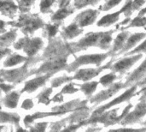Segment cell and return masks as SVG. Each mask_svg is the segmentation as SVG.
Masks as SVG:
<instances>
[{
	"label": "cell",
	"instance_id": "cell-1",
	"mask_svg": "<svg viewBox=\"0 0 146 132\" xmlns=\"http://www.w3.org/2000/svg\"><path fill=\"white\" fill-rule=\"evenodd\" d=\"M115 30H109L106 32L89 33L77 44L74 45L75 51L85 50L91 46L99 47L102 50H109L113 40V34Z\"/></svg>",
	"mask_w": 146,
	"mask_h": 132
},
{
	"label": "cell",
	"instance_id": "cell-16",
	"mask_svg": "<svg viewBox=\"0 0 146 132\" xmlns=\"http://www.w3.org/2000/svg\"><path fill=\"white\" fill-rule=\"evenodd\" d=\"M98 85V82H86V83H84L80 86V89L81 91H83V93L87 95V96H90L92 95L95 90L97 89V87Z\"/></svg>",
	"mask_w": 146,
	"mask_h": 132
},
{
	"label": "cell",
	"instance_id": "cell-15",
	"mask_svg": "<svg viewBox=\"0 0 146 132\" xmlns=\"http://www.w3.org/2000/svg\"><path fill=\"white\" fill-rule=\"evenodd\" d=\"M83 32L82 29H80L79 27V25L76 23H73L70 26H68L66 29H65V34L68 38L71 39L74 37H76L77 35L80 34Z\"/></svg>",
	"mask_w": 146,
	"mask_h": 132
},
{
	"label": "cell",
	"instance_id": "cell-29",
	"mask_svg": "<svg viewBox=\"0 0 146 132\" xmlns=\"http://www.w3.org/2000/svg\"><path fill=\"white\" fill-rule=\"evenodd\" d=\"M53 3V0H43V2L41 3V6L42 8H47L49 7L51 3Z\"/></svg>",
	"mask_w": 146,
	"mask_h": 132
},
{
	"label": "cell",
	"instance_id": "cell-7",
	"mask_svg": "<svg viewBox=\"0 0 146 132\" xmlns=\"http://www.w3.org/2000/svg\"><path fill=\"white\" fill-rule=\"evenodd\" d=\"M110 56V55L109 52L101 54H91V55L80 56L73 63V64L71 65V70H75L79 66L84 64H95L97 66H100L101 64Z\"/></svg>",
	"mask_w": 146,
	"mask_h": 132
},
{
	"label": "cell",
	"instance_id": "cell-14",
	"mask_svg": "<svg viewBox=\"0 0 146 132\" xmlns=\"http://www.w3.org/2000/svg\"><path fill=\"white\" fill-rule=\"evenodd\" d=\"M130 27H145L146 28V16L138 15L133 20H130L126 27H122L121 30H126Z\"/></svg>",
	"mask_w": 146,
	"mask_h": 132
},
{
	"label": "cell",
	"instance_id": "cell-18",
	"mask_svg": "<svg viewBox=\"0 0 146 132\" xmlns=\"http://www.w3.org/2000/svg\"><path fill=\"white\" fill-rule=\"evenodd\" d=\"M122 1L123 0H108L104 4H103L100 7V9L103 10V11H108V10L115 8L118 4H120Z\"/></svg>",
	"mask_w": 146,
	"mask_h": 132
},
{
	"label": "cell",
	"instance_id": "cell-10",
	"mask_svg": "<svg viewBox=\"0 0 146 132\" xmlns=\"http://www.w3.org/2000/svg\"><path fill=\"white\" fill-rule=\"evenodd\" d=\"M146 76V58L144 60V62L132 73H130L126 80V85L128 87H131L133 85V83H137L139 81L143 79Z\"/></svg>",
	"mask_w": 146,
	"mask_h": 132
},
{
	"label": "cell",
	"instance_id": "cell-24",
	"mask_svg": "<svg viewBox=\"0 0 146 132\" xmlns=\"http://www.w3.org/2000/svg\"><path fill=\"white\" fill-rule=\"evenodd\" d=\"M145 0H133V3H132V9H133V11L134 12L135 10L141 9V8H142L143 5L145 3Z\"/></svg>",
	"mask_w": 146,
	"mask_h": 132
},
{
	"label": "cell",
	"instance_id": "cell-25",
	"mask_svg": "<svg viewBox=\"0 0 146 132\" xmlns=\"http://www.w3.org/2000/svg\"><path fill=\"white\" fill-rule=\"evenodd\" d=\"M16 101H17V95L15 94H12L9 98H8V101H7V105L9 107H15V104H16ZM6 105V106H7Z\"/></svg>",
	"mask_w": 146,
	"mask_h": 132
},
{
	"label": "cell",
	"instance_id": "cell-11",
	"mask_svg": "<svg viewBox=\"0 0 146 132\" xmlns=\"http://www.w3.org/2000/svg\"><path fill=\"white\" fill-rule=\"evenodd\" d=\"M130 33L127 30H121V32L116 36V38L114 40V43H113V46L112 48L109 51V53L110 56H115L116 53L118 54V52L123 48L127 38L129 37Z\"/></svg>",
	"mask_w": 146,
	"mask_h": 132
},
{
	"label": "cell",
	"instance_id": "cell-4",
	"mask_svg": "<svg viewBox=\"0 0 146 132\" xmlns=\"http://www.w3.org/2000/svg\"><path fill=\"white\" fill-rule=\"evenodd\" d=\"M146 115V100H140L139 103L136 105L133 111L130 112L124 117V119L120 122V124L123 126L133 125L139 122L142 118Z\"/></svg>",
	"mask_w": 146,
	"mask_h": 132
},
{
	"label": "cell",
	"instance_id": "cell-17",
	"mask_svg": "<svg viewBox=\"0 0 146 132\" xmlns=\"http://www.w3.org/2000/svg\"><path fill=\"white\" fill-rule=\"evenodd\" d=\"M117 79V76L115 74V72L109 73L107 75H104L99 79V82L104 86V87H109L111 85L115 80Z\"/></svg>",
	"mask_w": 146,
	"mask_h": 132
},
{
	"label": "cell",
	"instance_id": "cell-33",
	"mask_svg": "<svg viewBox=\"0 0 146 132\" xmlns=\"http://www.w3.org/2000/svg\"><path fill=\"white\" fill-rule=\"evenodd\" d=\"M145 1H146V0H145Z\"/></svg>",
	"mask_w": 146,
	"mask_h": 132
},
{
	"label": "cell",
	"instance_id": "cell-27",
	"mask_svg": "<svg viewBox=\"0 0 146 132\" xmlns=\"http://www.w3.org/2000/svg\"><path fill=\"white\" fill-rule=\"evenodd\" d=\"M21 61V58H20L19 56H15V57H12L8 62H6V65H11V64H16L18 62Z\"/></svg>",
	"mask_w": 146,
	"mask_h": 132
},
{
	"label": "cell",
	"instance_id": "cell-22",
	"mask_svg": "<svg viewBox=\"0 0 146 132\" xmlns=\"http://www.w3.org/2000/svg\"><path fill=\"white\" fill-rule=\"evenodd\" d=\"M43 82H44V79H43V78L33 80V81H31L30 82L27 83V85H26V89H28V90L35 89V88H36L37 87H38Z\"/></svg>",
	"mask_w": 146,
	"mask_h": 132
},
{
	"label": "cell",
	"instance_id": "cell-21",
	"mask_svg": "<svg viewBox=\"0 0 146 132\" xmlns=\"http://www.w3.org/2000/svg\"><path fill=\"white\" fill-rule=\"evenodd\" d=\"M132 3H133V0H127L124 6L121 8L122 14H124L126 17H129L133 13V9H132Z\"/></svg>",
	"mask_w": 146,
	"mask_h": 132
},
{
	"label": "cell",
	"instance_id": "cell-23",
	"mask_svg": "<svg viewBox=\"0 0 146 132\" xmlns=\"http://www.w3.org/2000/svg\"><path fill=\"white\" fill-rule=\"evenodd\" d=\"M73 9H62L61 10H59L57 12V14L56 15V16L54 18L56 19H62L64 17H66L67 15H68L69 14L73 13Z\"/></svg>",
	"mask_w": 146,
	"mask_h": 132
},
{
	"label": "cell",
	"instance_id": "cell-30",
	"mask_svg": "<svg viewBox=\"0 0 146 132\" xmlns=\"http://www.w3.org/2000/svg\"><path fill=\"white\" fill-rule=\"evenodd\" d=\"M137 84H138V86L139 87H143V86H145L146 85V76L143 78V79H141L140 81H139L138 82H137Z\"/></svg>",
	"mask_w": 146,
	"mask_h": 132
},
{
	"label": "cell",
	"instance_id": "cell-2",
	"mask_svg": "<svg viewBox=\"0 0 146 132\" xmlns=\"http://www.w3.org/2000/svg\"><path fill=\"white\" fill-rule=\"evenodd\" d=\"M133 105L129 104L125 107L123 112L119 115L118 111L119 108H115L113 110H106L100 115H98L96 117H91V119L87 121V123L95 124V123H100L103 124L104 126H110L116 124H120V122L124 119V117L130 112V110L133 108Z\"/></svg>",
	"mask_w": 146,
	"mask_h": 132
},
{
	"label": "cell",
	"instance_id": "cell-6",
	"mask_svg": "<svg viewBox=\"0 0 146 132\" xmlns=\"http://www.w3.org/2000/svg\"><path fill=\"white\" fill-rule=\"evenodd\" d=\"M142 58H143L142 53H137V54H133L131 57L123 58L118 60L117 62H115L114 64H111L110 69L114 72L124 74L128 70H130Z\"/></svg>",
	"mask_w": 146,
	"mask_h": 132
},
{
	"label": "cell",
	"instance_id": "cell-20",
	"mask_svg": "<svg viewBox=\"0 0 146 132\" xmlns=\"http://www.w3.org/2000/svg\"><path fill=\"white\" fill-rule=\"evenodd\" d=\"M137 53H146V40L143 43H141L139 46L135 47L133 50L126 52V56L133 55V54H137Z\"/></svg>",
	"mask_w": 146,
	"mask_h": 132
},
{
	"label": "cell",
	"instance_id": "cell-32",
	"mask_svg": "<svg viewBox=\"0 0 146 132\" xmlns=\"http://www.w3.org/2000/svg\"><path fill=\"white\" fill-rule=\"evenodd\" d=\"M143 125H145V126H146V121H145V122H144V123H143Z\"/></svg>",
	"mask_w": 146,
	"mask_h": 132
},
{
	"label": "cell",
	"instance_id": "cell-8",
	"mask_svg": "<svg viewBox=\"0 0 146 132\" xmlns=\"http://www.w3.org/2000/svg\"><path fill=\"white\" fill-rule=\"evenodd\" d=\"M111 65V62H109L107 64L98 67L97 69H82L80 70L74 76V79L77 80H80V81H84V82H87L94 77H96L97 76H98L104 70L106 69H110Z\"/></svg>",
	"mask_w": 146,
	"mask_h": 132
},
{
	"label": "cell",
	"instance_id": "cell-31",
	"mask_svg": "<svg viewBox=\"0 0 146 132\" xmlns=\"http://www.w3.org/2000/svg\"><path fill=\"white\" fill-rule=\"evenodd\" d=\"M130 20H131V19H130V16H129V17H127V18H126V19H125V20H124L122 22H121V23H120L118 26H122V25H125V24L128 23V22L130 21Z\"/></svg>",
	"mask_w": 146,
	"mask_h": 132
},
{
	"label": "cell",
	"instance_id": "cell-26",
	"mask_svg": "<svg viewBox=\"0 0 146 132\" xmlns=\"http://www.w3.org/2000/svg\"><path fill=\"white\" fill-rule=\"evenodd\" d=\"M76 91H78V89L74 88V86L73 83H71V84L66 86V87L64 88V89H63V92H64V93H69V94L74 93V92H76Z\"/></svg>",
	"mask_w": 146,
	"mask_h": 132
},
{
	"label": "cell",
	"instance_id": "cell-9",
	"mask_svg": "<svg viewBox=\"0 0 146 132\" xmlns=\"http://www.w3.org/2000/svg\"><path fill=\"white\" fill-rule=\"evenodd\" d=\"M99 13L100 11L97 9H86L77 15V17L75 18V21L80 27H82L92 25L96 21Z\"/></svg>",
	"mask_w": 146,
	"mask_h": 132
},
{
	"label": "cell",
	"instance_id": "cell-3",
	"mask_svg": "<svg viewBox=\"0 0 146 132\" xmlns=\"http://www.w3.org/2000/svg\"><path fill=\"white\" fill-rule=\"evenodd\" d=\"M138 84H134V85H132L128 89H127L122 94H121L120 96H118L117 98H115V100H113L112 101L109 102L108 104L106 105H104L100 107H98V109H96L92 117H96L98 115H100L101 113H103L104 112H105L106 110H109L110 109L111 107L116 106V105H120L121 103H124V102H127V101H129L133 96L136 95V92H137V88H138Z\"/></svg>",
	"mask_w": 146,
	"mask_h": 132
},
{
	"label": "cell",
	"instance_id": "cell-5",
	"mask_svg": "<svg viewBox=\"0 0 146 132\" xmlns=\"http://www.w3.org/2000/svg\"><path fill=\"white\" fill-rule=\"evenodd\" d=\"M126 88H127L126 83H122V82L112 83L111 85L109 86V88L107 89L102 90L100 93H98L95 96H93L90 100V101H91V103H93V104L102 103L103 101L109 100L110 98H111L112 96L116 94L119 91H121V89H124Z\"/></svg>",
	"mask_w": 146,
	"mask_h": 132
},
{
	"label": "cell",
	"instance_id": "cell-12",
	"mask_svg": "<svg viewBox=\"0 0 146 132\" xmlns=\"http://www.w3.org/2000/svg\"><path fill=\"white\" fill-rule=\"evenodd\" d=\"M145 37L146 33H135L132 35H129V37L127 38L123 48L118 52V54H123V53L129 52V50H131L132 48L136 46L137 44L139 42H140L142 40H144Z\"/></svg>",
	"mask_w": 146,
	"mask_h": 132
},
{
	"label": "cell",
	"instance_id": "cell-28",
	"mask_svg": "<svg viewBox=\"0 0 146 132\" xmlns=\"http://www.w3.org/2000/svg\"><path fill=\"white\" fill-rule=\"evenodd\" d=\"M136 95H140V100H146V85L143 86L139 92H136Z\"/></svg>",
	"mask_w": 146,
	"mask_h": 132
},
{
	"label": "cell",
	"instance_id": "cell-19",
	"mask_svg": "<svg viewBox=\"0 0 146 132\" xmlns=\"http://www.w3.org/2000/svg\"><path fill=\"white\" fill-rule=\"evenodd\" d=\"M99 2V0H75L74 5L76 8L80 9L87 5H95Z\"/></svg>",
	"mask_w": 146,
	"mask_h": 132
},
{
	"label": "cell",
	"instance_id": "cell-13",
	"mask_svg": "<svg viewBox=\"0 0 146 132\" xmlns=\"http://www.w3.org/2000/svg\"><path fill=\"white\" fill-rule=\"evenodd\" d=\"M122 14V10L121 9L115 13L112 14H108L104 16H103L97 23V25L98 27H110L115 23H116L119 19H120V15Z\"/></svg>",
	"mask_w": 146,
	"mask_h": 132
}]
</instances>
